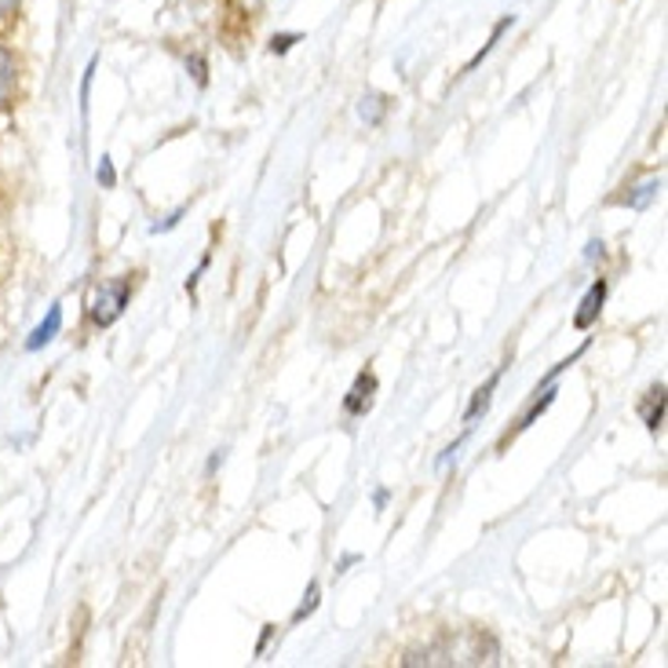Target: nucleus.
<instances>
[{
	"mask_svg": "<svg viewBox=\"0 0 668 668\" xmlns=\"http://www.w3.org/2000/svg\"><path fill=\"white\" fill-rule=\"evenodd\" d=\"M358 114H362L366 125H380V117L387 114V100H384V95H362Z\"/></svg>",
	"mask_w": 668,
	"mask_h": 668,
	"instance_id": "9",
	"label": "nucleus"
},
{
	"mask_svg": "<svg viewBox=\"0 0 668 668\" xmlns=\"http://www.w3.org/2000/svg\"><path fill=\"white\" fill-rule=\"evenodd\" d=\"M512 22H515V15H504L501 22H497V27H493V33H490V41H486V44H482V52H479V55H476V59H471V63L465 66V74H471V70H476V66L482 63V59H486V55H490V48H493L497 41H501V38H504V30H508V27H512Z\"/></svg>",
	"mask_w": 668,
	"mask_h": 668,
	"instance_id": "10",
	"label": "nucleus"
},
{
	"mask_svg": "<svg viewBox=\"0 0 668 668\" xmlns=\"http://www.w3.org/2000/svg\"><path fill=\"white\" fill-rule=\"evenodd\" d=\"M373 392H376V376L373 373H358L355 387H351V395L344 398V409L351 413V417H362V413H366L369 403H373Z\"/></svg>",
	"mask_w": 668,
	"mask_h": 668,
	"instance_id": "3",
	"label": "nucleus"
},
{
	"mask_svg": "<svg viewBox=\"0 0 668 668\" xmlns=\"http://www.w3.org/2000/svg\"><path fill=\"white\" fill-rule=\"evenodd\" d=\"M501 373H504V369H497V373L490 376V380H486V384L479 387V392L471 395V403H468V409H465V420H468V424L476 420L479 413L490 409V398H493V392H497V384H501Z\"/></svg>",
	"mask_w": 668,
	"mask_h": 668,
	"instance_id": "6",
	"label": "nucleus"
},
{
	"mask_svg": "<svg viewBox=\"0 0 668 668\" xmlns=\"http://www.w3.org/2000/svg\"><path fill=\"white\" fill-rule=\"evenodd\" d=\"M658 190H661V176L658 179H647V184H639L632 194H625L622 205H628V209H647V205L658 198Z\"/></svg>",
	"mask_w": 668,
	"mask_h": 668,
	"instance_id": "7",
	"label": "nucleus"
},
{
	"mask_svg": "<svg viewBox=\"0 0 668 668\" xmlns=\"http://www.w3.org/2000/svg\"><path fill=\"white\" fill-rule=\"evenodd\" d=\"M8 8V0H0V11H4Z\"/></svg>",
	"mask_w": 668,
	"mask_h": 668,
	"instance_id": "20",
	"label": "nucleus"
},
{
	"mask_svg": "<svg viewBox=\"0 0 668 668\" xmlns=\"http://www.w3.org/2000/svg\"><path fill=\"white\" fill-rule=\"evenodd\" d=\"M482 647H490V639H482L479 632H460V636H446L442 643H435L424 654H413L406 665H482L490 658H482Z\"/></svg>",
	"mask_w": 668,
	"mask_h": 668,
	"instance_id": "1",
	"label": "nucleus"
},
{
	"mask_svg": "<svg viewBox=\"0 0 668 668\" xmlns=\"http://www.w3.org/2000/svg\"><path fill=\"white\" fill-rule=\"evenodd\" d=\"M296 41H300V33H282V38L271 41V52H274V55H285Z\"/></svg>",
	"mask_w": 668,
	"mask_h": 668,
	"instance_id": "15",
	"label": "nucleus"
},
{
	"mask_svg": "<svg viewBox=\"0 0 668 668\" xmlns=\"http://www.w3.org/2000/svg\"><path fill=\"white\" fill-rule=\"evenodd\" d=\"M11 81H15V63H11V55L0 48V100H4V92L11 88Z\"/></svg>",
	"mask_w": 668,
	"mask_h": 668,
	"instance_id": "13",
	"label": "nucleus"
},
{
	"mask_svg": "<svg viewBox=\"0 0 668 668\" xmlns=\"http://www.w3.org/2000/svg\"><path fill=\"white\" fill-rule=\"evenodd\" d=\"M314 610H319V585H314V581H311V588H307V595H303V603L296 606L293 622L300 625V622H303V617H311Z\"/></svg>",
	"mask_w": 668,
	"mask_h": 668,
	"instance_id": "12",
	"label": "nucleus"
},
{
	"mask_svg": "<svg viewBox=\"0 0 668 668\" xmlns=\"http://www.w3.org/2000/svg\"><path fill=\"white\" fill-rule=\"evenodd\" d=\"M59 330H63V307H59V303H55V307L48 311V319L38 325V330L30 333V340H27V351H41L44 344H52Z\"/></svg>",
	"mask_w": 668,
	"mask_h": 668,
	"instance_id": "5",
	"label": "nucleus"
},
{
	"mask_svg": "<svg viewBox=\"0 0 668 668\" xmlns=\"http://www.w3.org/2000/svg\"><path fill=\"white\" fill-rule=\"evenodd\" d=\"M643 420H647V428H650V431H658V428H661V420H665V387H661V384L650 392L647 409H643Z\"/></svg>",
	"mask_w": 668,
	"mask_h": 668,
	"instance_id": "8",
	"label": "nucleus"
},
{
	"mask_svg": "<svg viewBox=\"0 0 668 668\" xmlns=\"http://www.w3.org/2000/svg\"><path fill=\"white\" fill-rule=\"evenodd\" d=\"M552 403H555V392H552V387H541V392H537V403L530 406V413H526V417H522V424H519V428H530V424L537 420L541 413L549 409Z\"/></svg>",
	"mask_w": 668,
	"mask_h": 668,
	"instance_id": "11",
	"label": "nucleus"
},
{
	"mask_svg": "<svg viewBox=\"0 0 668 668\" xmlns=\"http://www.w3.org/2000/svg\"><path fill=\"white\" fill-rule=\"evenodd\" d=\"M95 179H100L103 187H114V184H117V173H114V161H111V157H103V161H100V168H95Z\"/></svg>",
	"mask_w": 668,
	"mask_h": 668,
	"instance_id": "14",
	"label": "nucleus"
},
{
	"mask_svg": "<svg viewBox=\"0 0 668 668\" xmlns=\"http://www.w3.org/2000/svg\"><path fill=\"white\" fill-rule=\"evenodd\" d=\"M595 257H603V241H592L588 246V260H595Z\"/></svg>",
	"mask_w": 668,
	"mask_h": 668,
	"instance_id": "17",
	"label": "nucleus"
},
{
	"mask_svg": "<svg viewBox=\"0 0 668 668\" xmlns=\"http://www.w3.org/2000/svg\"><path fill=\"white\" fill-rule=\"evenodd\" d=\"M373 504L384 508V504H387V490H376V493H373Z\"/></svg>",
	"mask_w": 668,
	"mask_h": 668,
	"instance_id": "18",
	"label": "nucleus"
},
{
	"mask_svg": "<svg viewBox=\"0 0 668 668\" xmlns=\"http://www.w3.org/2000/svg\"><path fill=\"white\" fill-rule=\"evenodd\" d=\"M271 636H274V625H263V636H260V647H257V654H263V650H267V643H271Z\"/></svg>",
	"mask_w": 668,
	"mask_h": 668,
	"instance_id": "16",
	"label": "nucleus"
},
{
	"mask_svg": "<svg viewBox=\"0 0 668 668\" xmlns=\"http://www.w3.org/2000/svg\"><path fill=\"white\" fill-rule=\"evenodd\" d=\"M128 296H132V282L103 285L100 293H95V300H92V322L95 325H114L121 314H125Z\"/></svg>",
	"mask_w": 668,
	"mask_h": 668,
	"instance_id": "2",
	"label": "nucleus"
},
{
	"mask_svg": "<svg viewBox=\"0 0 668 668\" xmlns=\"http://www.w3.org/2000/svg\"><path fill=\"white\" fill-rule=\"evenodd\" d=\"M603 300H606V282L599 278V282L588 289V296L581 300V311H577V319H574L577 330H592L595 319H599V311H603Z\"/></svg>",
	"mask_w": 668,
	"mask_h": 668,
	"instance_id": "4",
	"label": "nucleus"
},
{
	"mask_svg": "<svg viewBox=\"0 0 668 668\" xmlns=\"http://www.w3.org/2000/svg\"><path fill=\"white\" fill-rule=\"evenodd\" d=\"M220 465H223V453H212V460H209V471H216Z\"/></svg>",
	"mask_w": 668,
	"mask_h": 668,
	"instance_id": "19",
	"label": "nucleus"
}]
</instances>
